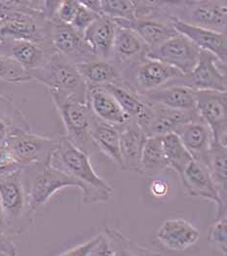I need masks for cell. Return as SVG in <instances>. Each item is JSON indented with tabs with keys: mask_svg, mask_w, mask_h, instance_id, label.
Listing matches in <instances>:
<instances>
[{
	"mask_svg": "<svg viewBox=\"0 0 227 256\" xmlns=\"http://www.w3.org/2000/svg\"><path fill=\"white\" fill-rule=\"evenodd\" d=\"M104 234L108 238L113 248V256H162L158 252L132 242L114 228L106 227Z\"/></svg>",
	"mask_w": 227,
	"mask_h": 256,
	"instance_id": "1f68e13d",
	"label": "cell"
},
{
	"mask_svg": "<svg viewBox=\"0 0 227 256\" xmlns=\"http://www.w3.org/2000/svg\"><path fill=\"white\" fill-rule=\"evenodd\" d=\"M181 180L187 194L206 198L217 204V219L227 217V206L221 200L210 172L204 164L192 160L182 175Z\"/></svg>",
	"mask_w": 227,
	"mask_h": 256,
	"instance_id": "5bb4252c",
	"label": "cell"
},
{
	"mask_svg": "<svg viewBox=\"0 0 227 256\" xmlns=\"http://www.w3.org/2000/svg\"><path fill=\"white\" fill-rule=\"evenodd\" d=\"M102 16L111 20H137V1L132 0H101Z\"/></svg>",
	"mask_w": 227,
	"mask_h": 256,
	"instance_id": "d6a6232c",
	"label": "cell"
},
{
	"mask_svg": "<svg viewBox=\"0 0 227 256\" xmlns=\"http://www.w3.org/2000/svg\"><path fill=\"white\" fill-rule=\"evenodd\" d=\"M14 128L15 126L9 124L4 118L0 116V146L5 143V140L7 139L9 133Z\"/></svg>",
	"mask_w": 227,
	"mask_h": 256,
	"instance_id": "7bdbcfd3",
	"label": "cell"
},
{
	"mask_svg": "<svg viewBox=\"0 0 227 256\" xmlns=\"http://www.w3.org/2000/svg\"><path fill=\"white\" fill-rule=\"evenodd\" d=\"M17 248L7 234L0 232V254L4 256H17Z\"/></svg>",
	"mask_w": 227,
	"mask_h": 256,
	"instance_id": "60d3db41",
	"label": "cell"
},
{
	"mask_svg": "<svg viewBox=\"0 0 227 256\" xmlns=\"http://www.w3.org/2000/svg\"><path fill=\"white\" fill-rule=\"evenodd\" d=\"M116 26L136 32L146 44L148 49L156 47L179 32L174 28L172 21L165 18H141L136 21L112 20Z\"/></svg>",
	"mask_w": 227,
	"mask_h": 256,
	"instance_id": "ffe728a7",
	"label": "cell"
},
{
	"mask_svg": "<svg viewBox=\"0 0 227 256\" xmlns=\"http://www.w3.org/2000/svg\"><path fill=\"white\" fill-rule=\"evenodd\" d=\"M50 164L78 183L85 204L104 202L112 196V187L95 171L89 156L73 146L65 136L60 137L59 146L51 156Z\"/></svg>",
	"mask_w": 227,
	"mask_h": 256,
	"instance_id": "6da1fadb",
	"label": "cell"
},
{
	"mask_svg": "<svg viewBox=\"0 0 227 256\" xmlns=\"http://www.w3.org/2000/svg\"><path fill=\"white\" fill-rule=\"evenodd\" d=\"M146 102L161 107L180 110H196L195 90L185 86H170L142 95Z\"/></svg>",
	"mask_w": 227,
	"mask_h": 256,
	"instance_id": "d4e9b609",
	"label": "cell"
},
{
	"mask_svg": "<svg viewBox=\"0 0 227 256\" xmlns=\"http://www.w3.org/2000/svg\"><path fill=\"white\" fill-rule=\"evenodd\" d=\"M2 24V21H1V20H0V24Z\"/></svg>",
	"mask_w": 227,
	"mask_h": 256,
	"instance_id": "bcb514c9",
	"label": "cell"
},
{
	"mask_svg": "<svg viewBox=\"0 0 227 256\" xmlns=\"http://www.w3.org/2000/svg\"><path fill=\"white\" fill-rule=\"evenodd\" d=\"M101 17V15L91 11L90 9H88L87 7H85L82 5L79 1V7L78 10L76 12V15L73 19L72 22L70 24V26L79 34H84V32L87 30V28L95 22L97 21L99 18Z\"/></svg>",
	"mask_w": 227,
	"mask_h": 256,
	"instance_id": "8d00e7d4",
	"label": "cell"
},
{
	"mask_svg": "<svg viewBox=\"0 0 227 256\" xmlns=\"http://www.w3.org/2000/svg\"><path fill=\"white\" fill-rule=\"evenodd\" d=\"M0 232H2L4 234H7V235L9 234L8 226H7L5 217H4L3 210H2V206H1V202H0Z\"/></svg>",
	"mask_w": 227,
	"mask_h": 256,
	"instance_id": "f6af8a7d",
	"label": "cell"
},
{
	"mask_svg": "<svg viewBox=\"0 0 227 256\" xmlns=\"http://www.w3.org/2000/svg\"><path fill=\"white\" fill-rule=\"evenodd\" d=\"M23 168L14 158L11 150L3 144L0 146V180L22 170Z\"/></svg>",
	"mask_w": 227,
	"mask_h": 256,
	"instance_id": "d590c367",
	"label": "cell"
},
{
	"mask_svg": "<svg viewBox=\"0 0 227 256\" xmlns=\"http://www.w3.org/2000/svg\"><path fill=\"white\" fill-rule=\"evenodd\" d=\"M78 7H79V1H76V0L61 1L56 14V18L53 21L56 20L66 24H70L76 15Z\"/></svg>",
	"mask_w": 227,
	"mask_h": 256,
	"instance_id": "74e56055",
	"label": "cell"
},
{
	"mask_svg": "<svg viewBox=\"0 0 227 256\" xmlns=\"http://www.w3.org/2000/svg\"><path fill=\"white\" fill-rule=\"evenodd\" d=\"M167 5L171 18L194 26L227 34L226 0L167 1Z\"/></svg>",
	"mask_w": 227,
	"mask_h": 256,
	"instance_id": "277c9868",
	"label": "cell"
},
{
	"mask_svg": "<svg viewBox=\"0 0 227 256\" xmlns=\"http://www.w3.org/2000/svg\"><path fill=\"white\" fill-rule=\"evenodd\" d=\"M51 96L64 124L65 137L73 146L90 156L98 148L90 133L92 110L88 104L54 94Z\"/></svg>",
	"mask_w": 227,
	"mask_h": 256,
	"instance_id": "5b68a950",
	"label": "cell"
},
{
	"mask_svg": "<svg viewBox=\"0 0 227 256\" xmlns=\"http://www.w3.org/2000/svg\"><path fill=\"white\" fill-rule=\"evenodd\" d=\"M148 47L133 30L116 26L110 60L121 72L145 57Z\"/></svg>",
	"mask_w": 227,
	"mask_h": 256,
	"instance_id": "e0dca14e",
	"label": "cell"
},
{
	"mask_svg": "<svg viewBox=\"0 0 227 256\" xmlns=\"http://www.w3.org/2000/svg\"><path fill=\"white\" fill-rule=\"evenodd\" d=\"M59 138L37 135L21 126H15L5 140V145L23 168L32 164H42L50 160L58 148Z\"/></svg>",
	"mask_w": 227,
	"mask_h": 256,
	"instance_id": "8992f818",
	"label": "cell"
},
{
	"mask_svg": "<svg viewBox=\"0 0 227 256\" xmlns=\"http://www.w3.org/2000/svg\"><path fill=\"white\" fill-rule=\"evenodd\" d=\"M31 80L47 86L51 94L87 103L88 87L76 66L61 54L53 53L41 68L29 72Z\"/></svg>",
	"mask_w": 227,
	"mask_h": 256,
	"instance_id": "7a4b0ae2",
	"label": "cell"
},
{
	"mask_svg": "<svg viewBox=\"0 0 227 256\" xmlns=\"http://www.w3.org/2000/svg\"><path fill=\"white\" fill-rule=\"evenodd\" d=\"M196 110L210 128L214 142L227 146V92L195 91Z\"/></svg>",
	"mask_w": 227,
	"mask_h": 256,
	"instance_id": "30bf717a",
	"label": "cell"
},
{
	"mask_svg": "<svg viewBox=\"0 0 227 256\" xmlns=\"http://www.w3.org/2000/svg\"><path fill=\"white\" fill-rule=\"evenodd\" d=\"M191 154L193 160L206 166L208 152L214 143L213 133L205 122L198 116L175 132Z\"/></svg>",
	"mask_w": 227,
	"mask_h": 256,
	"instance_id": "d6986e66",
	"label": "cell"
},
{
	"mask_svg": "<svg viewBox=\"0 0 227 256\" xmlns=\"http://www.w3.org/2000/svg\"><path fill=\"white\" fill-rule=\"evenodd\" d=\"M28 182L26 189L27 208L29 214L45 204L56 192L66 187H77L78 183L62 171L50 164V160L40 164Z\"/></svg>",
	"mask_w": 227,
	"mask_h": 256,
	"instance_id": "ba28073f",
	"label": "cell"
},
{
	"mask_svg": "<svg viewBox=\"0 0 227 256\" xmlns=\"http://www.w3.org/2000/svg\"><path fill=\"white\" fill-rule=\"evenodd\" d=\"M171 21L174 28L179 34L185 36L200 50L212 53L222 64H227V34L217 32L214 30L194 26L176 18H172Z\"/></svg>",
	"mask_w": 227,
	"mask_h": 256,
	"instance_id": "2e32d148",
	"label": "cell"
},
{
	"mask_svg": "<svg viewBox=\"0 0 227 256\" xmlns=\"http://www.w3.org/2000/svg\"><path fill=\"white\" fill-rule=\"evenodd\" d=\"M201 50L185 36L178 34L165 42L147 50L146 57L189 74L198 64Z\"/></svg>",
	"mask_w": 227,
	"mask_h": 256,
	"instance_id": "9c48e42d",
	"label": "cell"
},
{
	"mask_svg": "<svg viewBox=\"0 0 227 256\" xmlns=\"http://www.w3.org/2000/svg\"><path fill=\"white\" fill-rule=\"evenodd\" d=\"M206 166L221 200L227 206V146L214 142L208 152Z\"/></svg>",
	"mask_w": 227,
	"mask_h": 256,
	"instance_id": "f1b7e54d",
	"label": "cell"
},
{
	"mask_svg": "<svg viewBox=\"0 0 227 256\" xmlns=\"http://www.w3.org/2000/svg\"><path fill=\"white\" fill-rule=\"evenodd\" d=\"M155 236L165 248L181 252L195 244L200 238V232L188 221L176 218L163 222L155 232Z\"/></svg>",
	"mask_w": 227,
	"mask_h": 256,
	"instance_id": "ac0fdd59",
	"label": "cell"
},
{
	"mask_svg": "<svg viewBox=\"0 0 227 256\" xmlns=\"http://www.w3.org/2000/svg\"><path fill=\"white\" fill-rule=\"evenodd\" d=\"M114 250L104 233H101V236L96 244L92 248L87 256H113Z\"/></svg>",
	"mask_w": 227,
	"mask_h": 256,
	"instance_id": "f35d334b",
	"label": "cell"
},
{
	"mask_svg": "<svg viewBox=\"0 0 227 256\" xmlns=\"http://www.w3.org/2000/svg\"><path fill=\"white\" fill-rule=\"evenodd\" d=\"M0 80L10 84H21L31 80V76L11 57L0 54Z\"/></svg>",
	"mask_w": 227,
	"mask_h": 256,
	"instance_id": "836d02e7",
	"label": "cell"
},
{
	"mask_svg": "<svg viewBox=\"0 0 227 256\" xmlns=\"http://www.w3.org/2000/svg\"><path fill=\"white\" fill-rule=\"evenodd\" d=\"M4 43L9 44V57L15 60L28 72L41 68L50 56L55 53L52 49L27 40H10Z\"/></svg>",
	"mask_w": 227,
	"mask_h": 256,
	"instance_id": "484cf974",
	"label": "cell"
},
{
	"mask_svg": "<svg viewBox=\"0 0 227 256\" xmlns=\"http://www.w3.org/2000/svg\"><path fill=\"white\" fill-rule=\"evenodd\" d=\"M51 43L55 52L74 64H83L97 59L84 36L70 24L59 21L51 22Z\"/></svg>",
	"mask_w": 227,
	"mask_h": 256,
	"instance_id": "7c38bea8",
	"label": "cell"
},
{
	"mask_svg": "<svg viewBox=\"0 0 227 256\" xmlns=\"http://www.w3.org/2000/svg\"><path fill=\"white\" fill-rule=\"evenodd\" d=\"M208 242L225 256L227 254V218L216 219L208 233Z\"/></svg>",
	"mask_w": 227,
	"mask_h": 256,
	"instance_id": "e575fe53",
	"label": "cell"
},
{
	"mask_svg": "<svg viewBox=\"0 0 227 256\" xmlns=\"http://www.w3.org/2000/svg\"><path fill=\"white\" fill-rule=\"evenodd\" d=\"M182 86L195 91L227 92V64H222L212 53L201 50L198 64L185 76Z\"/></svg>",
	"mask_w": 227,
	"mask_h": 256,
	"instance_id": "8fae6325",
	"label": "cell"
},
{
	"mask_svg": "<svg viewBox=\"0 0 227 256\" xmlns=\"http://www.w3.org/2000/svg\"><path fill=\"white\" fill-rule=\"evenodd\" d=\"M185 74L173 66L146 56L121 72L122 86L140 95L170 86H182Z\"/></svg>",
	"mask_w": 227,
	"mask_h": 256,
	"instance_id": "3957f363",
	"label": "cell"
},
{
	"mask_svg": "<svg viewBox=\"0 0 227 256\" xmlns=\"http://www.w3.org/2000/svg\"><path fill=\"white\" fill-rule=\"evenodd\" d=\"M87 104L103 122L120 129L130 120L116 99L104 87L88 88Z\"/></svg>",
	"mask_w": 227,
	"mask_h": 256,
	"instance_id": "44dd1931",
	"label": "cell"
},
{
	"mask_svg": "<svg viewBox=\"0 0 227 256\" xmlns=\"http://www.w3.org/2000/svg\"><path fill=\"white\" fill-rule=\"evenodd\" d=\"M168 168L161 137H148L145 142L142 158V173L154 177Z\"/></svg>",
	"mask_w": 227,
	"mask_h": 256,
	"instance_id": "f546056e",
	"label": "cell"
},
{
	"mask_svg": "<svg viewBox=\"0 0 227 256\" xmlns=\"http://www.w3.org/2000/svg\"><path fill=\"white\" fill-rule=\"evenodd\" d=\"M51 22L42 14L19 12L11 15L0 24V45L10 40H27L53 49L51 43Z\"/></svg>",
	"mask_w": 227,
	"mask_h": 256,
	"instance_id": "52a82bcc",
	"label": "cell"
},
{
	"mask_svg": "<svg viewBox=\"0 0 227 256\" xmlns=\"http://www.w3.org/2000/svg\"><path fill=\"white\" fill-rule=\"evenodd\" d=\"M0 256H2V254H0Z\"/></svg>",
	"mask_w": 227,
	"mask_h": 256,
	"instance_id": "7dc6e473",
	"label": "cell"
},
{
	"mask_svg": "<svg viewBox=\"0 0 227 256\" xmlns=\"http://www.w3.org/2000/svg\"><path fill=\"white\" fill-rule=\"evenodd\" d=\"M116 24L110 18L101 16L93 22L83 36L99 60H110Z\"/></svg>",
	"mask_w": 227,
	"mask_h": 256,
	"instance_id": "cb8c5ba5",
	"label": "cell"
},
{
	"mask_svg": "<svg viewBox=\"0 0 227 256\" xmlns=\"http://www.w3.org/2000/svg\"><path fill=\"white\" fill-rule=\"evenodd\" d=\"M161 138L168 168H173L181 178L193 158L176 133L167 134Z\"/></svg>",
	"mask_w": 227,
	"mask_h": 256,
	"instance_id": "4dcf8cb0",
	"label": "cell"
},
{
	"mask_svg": "<svg viewBox=\"0 0 227 256\" xmlns=\"http://www.w3.org/2000/svg\"><path fill=\"white\" fill-rule=\"evenodd\" d=\"M104 88L116 99L130 120L137 122L143 129L149 124L153 116V106L146 102L142 95L120 82L104 86Z\"/></svg>",
	"mask_w": 227,
	"mask_h": 256,
	"instance_id": "7402d4cb",
	"label": "cell"
},
{
	"mask_svg": "<svg viewBox=\"0 0 227 256\" xmlns=\"http://www.w3.org/2000/svg\"><path fill=\"white\" fill-rule=\"evenodd\" d=\"M150 192L156 198L166 196L169 192L168 182L164 180H154L150 185Z\"/></svg>",
	"mask_w": 227,
	"mask_h": 256,
	"instance_id": "b9f144b4",
	"label": "cell"
},
{
	"mask_svg": "<svg viewBox=\"0 0 227 256\" xmlns=\"http://www.w3.org/2000/svg\"><path fill=\"white\" fill-rule=\"evenodd\" d=\"M91 137L97 146L116 164L120 166V131L118 128L103 122L93 112L91 116Z\"/></svg>",
	"mask_w": 227,
	"mask_h": 256,
	"instance_id": "83f0119b",
	"label": "cell"
},
{
	"mask_svg": "<svg viewBox=\"0 0 227 256\" xmlns=\"http://www.w3.org/2000/svg\"><path fill=\"white\" fill-rule=\"evenodd\" d=\"M23 170L0 180V202L9 233H13L15 222L29 214Z\"/></svg>",
	"mask_w": 227,
	"mask_h": 256,
	"instance_id": "4fadbf2b",
	"label": "cell"
},
{
	"mask_svg": "<svg viewBox=\"0 0 227 256\" xmlns=\"http://www.w3.org/2000/svg\"><path fill=\"white\" fill-rule=\"evenodd\" d=\"M75 66L88 88L104 87L121 80V70L109 60L95 59Z\"/></svg>",
	"mask_w": 227,
	"mask_h": 256,
	"instance_id": "4316f807",
	"label": "cell"
},
{
	"mask_svg": "<svg viewBox=\"0 0 227 256\" xmlns=\"http://www.w3.org/2000/svg\"><path fill=\"white\" fill-rule=\"evenodd\" d=\"M80 3L90 9L91 11L99 14L102 16V9H101V0H83Z\"/></svg>",
	"mask_w": 227,
	"mask_h": 256,
	"instance_id": "ee69618b",
	"label": "cell"
},
{
	"mask_svg": "<svg viewBox=\"0 0 227 256\" xmlns=\"http://www.w3.org/2000/svg\"><path fill=\"white\" fill-rule=\"evenodd\" d=\"M153 116L149 124L144 129L148 137H162L175 133L177 129L193 120L199 114L194 110H180L153 105Z\"/></svg>",
	"mask_w": 227,
	"mask_h": 256,
	"instance_id": "603a6c76",
	"label": "cell"
},
{
	"mask_svg": "<svg viewBox=\"0 0 227 256\" xmlns=\"http://www.w3.org/2000/svg\"><path fill=\"white\" fill-rule=\"evenodd\" d=\"M120 131V168L124 171L142 173V158L147 136L137 122L129 120Z\"/></svg>",
	"mask_w": 227,
	"mask_h": 256,
	"instance_id": "9a60e30c",
	"label": "cell"
},
{
	"mask_svg": "<svg viewBox=\"0 0 227 256\" xmlns=\"http://www.w3.org/2000/svg\"><path fill=\"white\" fill-rule=\"evenodd\" d=\"M101 236V234L94 236L93 238L87 240L86 242H84L82 244H79L73 248L68 250L67 252H63L61 256H87L89 252L92 250V248L96 244V242L99 240Z\"/></svg>",
	"mask_w": 227,
	"mask_h": 256,
	"instance_id": "ab89813d",
	"label": "cell"
}]
</instances>
